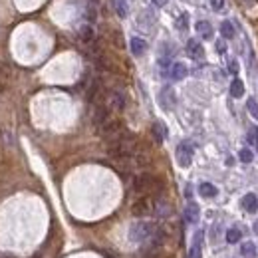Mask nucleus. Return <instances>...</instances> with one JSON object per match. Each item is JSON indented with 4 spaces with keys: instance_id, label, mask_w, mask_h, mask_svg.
<instances>
[{
    "instance_id": "obj_35",
    "label": "nucleus",
    "mask_w": 258,
    "mask_h": 258,
    "mask_svg": "<svg viewBox=\"0 0 258 258\" xmlns=\"http://www.w3.org/2000/svg\"><path fill=\"white\" fill-rule=\"evenodd\" d=\"M92 2H94V4H97V0H92Z\"/></svg>"
},
{
    "instance_id": "obj_14",
    "label": "nucleus",
    "mask_w": 258,
    "mask_h": 258,
    "mask_svg": "<svg viewBox=\"0 0 258 258\" xmlns=\"http://www.w3.org/2000/svg\"><path fill=\"white\" fill-rule=\"evenodd\" d=\"M201 242H203V230L195 234V241H193V246L189 250V258H201Z\"/></svg>"
},
{
    "instance_id": "obj_12",
    "label": "nucleus",
    "mask_w": 258,
    "mask_h": 258,
    "mask_svg": "<svg viewBox=\"0 0 258 258\" xmlns=\"http://www.w3.org/2000/svg\"><path fill=\"white\" fill-rule=\"evenodd\" d=\"M185 219L189 223H197L199 221V205L197 203H193V201L187 203V207H185Z\"/></svg>"
},
{
    "instance_id": "obj_18",
    "label": "nucleus",
    "mask_w": 258,
    "mask_h": 258,
    "mask_svg": "<svg viewBox=\"0 0 258 258\" xmlns=\"http://www.w3.org/2000/svg\"><path fill=\"white\" fill-rule=\"evenodd\" d=\"M151 131H153V137H155L157 143H161V141L167 137V129H165V125H163L161 121H155V123H153Z\"/></svg>"
},
{
    "instance_id": "obj_25",
    "label": "nucleus",
    "mask_w": 258,
    "mask_h": 258,
    "mask_svg": "<svg viewBox=\"0 0 258 258\" xmlns=\"http://www.w3.org/2000/svg\"><path fill=\"white\" fill-rule=\"evenodd\" d=\"M246 137H248V143H250V145L256 143V139H258V127H256V125L248 129V135H246Z\"/></svg>"
},
{
    "instance_id": "obj_4",
    "label": "nucleus",
    "mask_w": 258,
    "mask_h": 258,
    "mask_svg": "<svg viewBox=\"0 0 258 258\" xmlns=\"http://www.w3.org/2000/svg\"><path fill=\"white\" fill-rule=\"evenodd\" d=\"M153 210V197H147V195H141L133 205H131V214L133 217H147L149 212Z\"/></svg>"
},
{
    "instance_id": "obj_33",
    "label": "nucleus",
    "mask_w": 258,
    "mask_h": 258,
    "mask_svg": "<svg viewBox=\"0 0 258 258\" xmlns=\"http://www.w3.org/2000/svg\"><path fill=\"white\" fill-rule=\"evenodd\" d=\"M2 90H4V85H2V83H0V94H2Z\"/></svg>"
},
{
    "instance_id": "obj_29",
    "label": "nucleus",
    "mask_w": 258,
    "mask_h": 258,
    "mask_svg": "<svg viewBox=\"0 0 258 258\" xmlns=\"http://www.w3.org/2000/svg\"><path fill=\"white\" fill-rule=\"evenodd\" d=\"M225 42H217V52H221V54H225Z\"/></svg>"
},
{
    "instance_id": "obj_32",
    "label": "nucleus",
    "mask_w": 258,
    "mask_h": 258,
    "mask_svg": "<svg viewBox=\"0 0 258 258\" xmlns=\"http://www.w3.org/2000/svg\"><path fill=\"white\" fill-rule=\"evenodd\" d=\"M254 232H256V234H258V221H256V223H254Z\"/></svg>"
},
{
    "instance_id": "obj_13",
    "label": "nucleus",
    "mask_w": 258,
    "mask_h": 258,
    "mask_svg": "<svg viewBox=\"0 0 258 258\" xmlns=\"http://www.w3.org/2000/svg\"><path fill=\"white\" fill-rule=\"evenodd\" d=\"M187 52H189V56L191 58H203V54H205V50H203V46L199 44L197 40H189L187 42Z\"/></svg>"
},
{
    "instance_id": "obj_30",
    "label": "nucleus",
    "mask_w": 258,
    "mask_h": 258,
    "mask_svg": "<svg viewBox=\"0 0 258 258\" xmlns=\"http://www.w3.org/2000/svg\"><path fill=\"white\" fill-rule=\"evenodd\" d=\"M151 2H153L155 6H165V2H167V0H151Z\"/></svg>"
},
{
    "instance_id": "obj_16",
    "label": "nucleus",
    "mask_w": 258,
    "mask_h": 258,
    "mask_svg": "<svg viewBox=\"0 0 258 258\" xmlns=\"http://www.w3.org/2000/svg\"><path fill=\"white\" fill-rule=\"evenodd\" d=\"M230 96L236 97V99L244 96V83H242V80H239V78L232 80V83H230Z\"/></svg>"
},
{
    "instance_id": "obj_11",
    "label": "nucleus",
    "mask_w": 258,
    "mask_h": 258,
    "mask_svg": "<svg viewBox=\"0 0 258 258\" xmlns=\"http://www.w3.org/2000/svg\"><path fill=\"white\" fill-rule=\"evenodd\" d=\"M129 46H131V54L133 56H143L147 52V42L143 38H131Z\"/></svg>"
},
{
    "instance_id": "obj_2",
    "label": "nucleus",
    "mask_w": 258,
    "mask_h": 258,
    "mask_svg": "<svg viewBox=\"0 0 258 258\" xmlns=\"http://www.w3.org/2000/svg\"><path fill=\"white\" fill-rule=\"evenodd\" d=\"M155 232V225L153 223H145V221H137L129 226V241L131 242H145L153 236Z\"/></svg>"
},
{
    "instance_id": "obj_10",
    "label": "nucleus",
    "mask_w": 258,
    "mask_h": 258,
    "mask_svg": "<svg viewBox=\"0 0 258 258\" xmlns=\"http://www.w3.org/2000/svg\"><path fill=\"white\" fill-rule=\"evenodd\" d=\"M199 195L203 199H214V197L219 195V189L214 187L212 183H201L199 185Z\"/></svg>"
},
{
    "instance_id": "obj_3",
    "label": "nucleus",
    "mask_w": 258,
    "mask_h": 258,
    "mask_svg": "<svg viewBox=\"0 0 258 258\" xmlns=\"http://www.w3.org/2000/svg\"><path fill=\"white\" fill-rule=\"evenodd\" d=\"M121 131H123V121L121 119H107L105 123H101L97 127V135L103 137L107 143H112L113 139H117Z\"/></svg>"
},
{
    "instance_id": "obj_20",
    "label": "nucleus",
    "mask_w": 258,
    "mask_h": 258,
    "mask_svg": "<svg viewBox=\"0 0 258 258\" xmlns=\"http://www.w3.org/2000/svg\"><path fill=\"white\" fill-rule=\"evenodd\" d=\"M80 40L83 42V44H92V42H94V28L92 26H83L80 30Z\"/></svg>"
},
{
    "instance_id": "obj_17",
    "label": "nucleus",
    "mask_w": 258,
    "mask_h": 258,
    "mask_svg": "<svg viewBox=\"0 0 258 258\" xmlns=\"http://www.w3.org/2000/svg\"><path fill=\"white\" fill-rule=\"evenodd\" d=\"M187 76V66L185 64H181V62H177V64H173V66H171V78L173 80H183Z\"/></svg>"
},
{
    "instance_id": "obj_24",
    "label": "nucleus",
    "mask_w": 258,
    "mask_h": 258,
    "mask_svg": "<svg viewBox=\"0 0 258 258\" xmlns=\"http://www.w3.org/2000/svg\"><path fill=\"white\" fill-rule=\"evenodd\" d=\"M187 26H189V14L183 12V14L179 16V20H177V28H179V30H185Z\"/></svg>"
},
{
    "instance_id": "obj_9",
    "label": "nucleus",
    "mask_w": 258,
    "mask_h": 258,
    "mask_svg": "<svg viewBox=\"0 0 258 258\" xmlns=\"http://www.w3.org/2000/svg\"><path fill=\"white\" fill-rule=\"evenodd\" d=\"M241 203H242V209H244L246 212H250V214H254V212L258 210V197L254 195V193H246Z\"/></svg>"
},
{
    "instance_id": "obj_26",
    "label": "nucleus",
    "mask_w": 258,
    "mask_h": 258,
    "mask_svg": "<svg viewBox=\"0 0 258 258\" xmlns=\"http://www.w3.org/2000/svg\"><path fill=\"white\" fill-rule=\"evenodd\" d=\"M239 157H241V161H242V163H250V161H252V153L248 151V149H241Z\"/></svg>"
},
{
    "instance_id": "obj_23",
    "label": "nucleus",
    "mask_w": 258,
    "mask_h": 258,
    "mask_svg": "<svg viewBox=\"0 0 258 258\" xmlns=\"http://www.w3.org/2000/svg\"><path fill=\"white\" fill-rule=\"evenodd\" d=\"M246 107H248V112H250V115H252L254 119H258V101H256L254 97H250V99L246 101Z\"/></svg>"
},
{
    "instance_id": "obj_21",
    "label": "nucleus",
    "mask_w": 258,
    "mask_h": 258,
    "mask_svg": "<svg viewBox=\"0 0 258 258\" xmlns=\"http://www.w3.org/2000/svg\"><path fill=\"white\" fill-rule=\"evenodd\" d=\"M221 34H223V38H226V40L234 38V26L228 22V20H225V22L221 24Z\"/></svg>"
},
{
    "instance_id": "obj_5",
    "label": "nucleus",
    "mask_w": 258,
    "mask_h": 258,
    "mask_svg": "<svg viewBox=\"0 0 258 258\" xmlns=\"http://www.w3.org/2000/svg\"><path fill=\"white\" fill-rule=\"evenodd\" d=\"M193 153H195V151H193L191 143H187V141L179 143V147H177V163L181 167H189L193 163Z\"/></svg>"
},
{
    "instance_id": "obj_1",
    "label": "nucleus",
    "mask_w": 258,
    "mask_h": 258,
    "mask_svg": "<svg viewBox=\"0 0 258 258\" xmlns=\"http://www.w3.org/2000/svg\"><path fill=\"white\" fill-rule=\"evenodd\" d=\"M133 191L137 195H147V197H153V199H159L161 193L165 191V181L157 175H151V173H141L133 179Z\"/></svg>"
},
{
    "instance_id": "obj_8",
    "label": "nucleus",
    "mask_w": 258,
    "mask_h": 258,
    "mask_svg": "<svg viewBox=\"0 0 258 258\" xmlns=\"http://www.w3.org/2000/svg\"><path fill=\"white\" fill-rule=\"evenodd\" d=\"M159 101H161V107H163V110H171V107H173V103H175V94H173V90H171L169 85H165V88L161 90Z\"/></svg>"
},
{
    "instance_id": "obj_7",
    "label": "nucleus",
    "mask_w": 258,
    "mask_h": 258,
    "mask_svg": "<svg viewBox=\"0 0 258 258\" xmlns=\"http://www.w3.org/2000/svg\"><path fill=\"white\" fill-rule=\"evenodd\" d=\"M105 103L112 107V110H123L125 107V96H123V92H119V90H112L110 94H107V97H105Z\"/></svg>"
},
{
    "instance_id": "obj_19",
    "label": "nucleus",
    "mask_w": 258,
    "mask_h": 258,
    "mask_svg": "<svg viewBox=\"0 0 258 258\" xmlns=\"http://www.w3.org/2000/svg\"><path fill=\"white\" fill-rule=\"evenodd\" d=\"M241 241H242V230L241 228L232 226V228L226 230V242L228 244H236V242H241Z\"/></svg>"
},
{
    "instance_id": "obj_6",
    "label": "nucleus",
    "mask_w": 258,
    "mask_h": 258,
    "mask_svg": "<svg viewBox=\"0 0 258 258\" xmlns=\"http://www.w3.org/2000/svg\"><path fill=\"white\" fill-rule=\"evenodd\" d=\"M107 119H112V107L107 105L105 101L103 103H96V107H94V125L99 127Z\"/></svg>"
},
{
    "instance_id": "obj_34",
    "label": "nucleus",
    "mask_w": 258,
    "mask_h": 258,
    "mask_svg": "<svg viewBox=\"0 0 258 258\" xmlns=\"http://www.w3.org/2000/svg\"><path fill=\"white\" fill-rule=\"evenodd\" d=\"M254 145H256V151H258V139H256V143H254Z\"/></svg>"
},
{
    "instance_id": "obj_22",
    "label": "nucleus",
    "mask_w": 258,
    "mask_h": 258,
    "mask_svg": "<svg viewBox=\"0 0 258 258\" xmlns=\"http://www.w3.org/2000/svg\"><path fill=\"white\" fill-rule=\"evenodd\" d=\"M242 256H246V258H256V246H254V242H244V244H242Z\"/></svg>"
},
{
    "instance_id": "obj_15",
    "label": "nucleus",
    "mask_w": 258,
    "mask_h": 258,
    "mask_svg": "<svg viewBox=\"0 0 258 258\" xmlns=\"http://www.w3.org/2000/svg\"><path fill=\"white\" fill-rule=\"evenodd\" d=\"M195 28L203 36V40H210L212 38V26H210V22H207V20H201V22H197Z\"/></svg>"
},
{
    "instance_id": "obj_27",
    "label": "nucleus",
    "mask_w": 258,
    "mask_h": 258,
    "mask_svg": "<svg viewBox=\"0 0 258 258\" xmlns=\"http://www.w3.org/2000/svg\"><path fill=\"white\" fill-rule=\"evenodd\" d=\"M210 6H212V10H223L225 8V0H210Z\"/></svg>"
},
{
    "instance_id": "obj_28",
    "label": "nucleus",
    "mask_w": 258,
    "mask_h": 258,
    "mask_svg": "<svg viewBox=\"0 0 258 258\" xmlns=\"http://www.w3.org/2000/svg\"><path fill=\"white\" fill-rule=\"evenodd\" d=\"M228 72L234 74V76L239 74V62H236V60H230V62H228Z\"/></svg>"
},
{
    "instance_id": "obj_31",
    "label": "nucleus",
    "mask_w": 258,
    "mask_h": 258,
    "mask_svg": "<svg viewBox=\"0 0 258 258\" xmlns=\"http://www.w3.org/2000/svg\"><path fill=\"white\" fill-rule=\"evenodd\" d=\"M0 258H16L14 254H8V252H0Z\"/></svg>"
}]
</instances>
